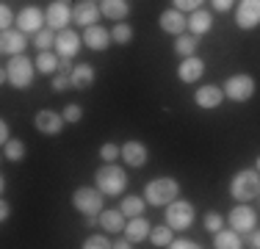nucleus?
Segmentation results:
<instances>
[{"mask_svg":"<svg viewBox=\"0 0 260 249\" xmlns=\"http://www.w3.org/2000/svg\"><path fill=\"white\" fill-rule=\"evenodd\" d=\"M114 241H108V235L105 233H94V235H89V238L83 241V249H108Z\"/></svg>","mask_w":260,"mask_h":249,"instance_id":"obj_34","label":"nucleus"},{"mask_svg":"<svg viewBox=\"0 0 260 249\" xmlns=\"http://www.w3.org/2000/svg\"><path fill=\"white\" fill-rule=\"evenodd\" d=\"M9 133H11V130H9V122L3 119V122H0V141H3V144H6V141H9V139H11Z\"/></svg>","mask_w":260,"mask_h":249,"instance_id":"obj_43","label":"nucleus"},{"mask_svg":"<svg viewBox=\"0 0 260 249\" xmlns=\"http://www.w3.org/2000/svg\"><path fill=\"white\" fill-rule=\"evenodd\" d=\"M235 25L241 30H252L260 25V0H241L235 11Z\"/></svg>","mask_w":260,"mask_h":249,"instance_id":"obj_10","label":"nucleus"},{"mask_svg":"<svg viewBox=\"0 0 260 249\" xmlns=\"http://www.w3.org/2000/svg\"><path fill=\"white\" fill-rule=\"evenodd\" d=\"M64 122H67L64 114H58V111H50V108L39 111V114H36V119H34L36 130H39V133H45V136H58L61 128H64Z\"/></svg>","mask_w":260,"mask_h":249,"instance_id":"obj_13","label":"nucleus"},{"mask_svg":"<svg viewBox=\"0 0 260 249\" xmlns=\"http://www.w3.org/2000/svg\"><path fill=\"white\" fill-rule=\"evenodd\" d=\"M210 6H213V11L224 14V11H230V9H233V0H210Z\"/></svg>","mask_w":260,"mask_h":249,"instance_id":"obj_42","label":"nucleus"},{"mask_svg":"<svg viewBox=\"0 0 260 249\" xmlns=\"http://www.w3.org/2000/svg\"><path fill=\"white\" fill-rule=\"evenodd\" d=\"M108 42H114L111 39V30H105L103 25H89V28H83V45L89 47V50H97V53H100V50H105L108 47Z\"/></svg>","mask_w":260,"mask_h":249,"instance_id":"obj_19","label":"nucleus"},{"mask_svg":"<svg viewBox=\"0 0 260 249\" xmlns=\"http://www.w3.org/2000/svg\"><path fill=\"white\" fill-rule=\"evenodd\" d=\"M58 61H61L58 53L42 50V53L36 55V72H39V75H55V70H58Z\"/></svg>","mask_w":260,"mask_h":249,"instance_id":"obj_28","label":"nucleus"},{"mask_svg":"<svg viewBox=\"0 0 260 249\" xmlns=\"http://www.w3.org/2000/svg\"><path fill=\"white\" fill-rule=\"evenodd\" d=\"M150 241L158 249H166V246H172V241H175V230H172L169 224H158V227L150 230Z\"/></svg>","mask_w":260,"mask_h":249,"instance_id":"obj_29","label":"nucleus"},{"mask_svg":"<svg viewBox=\"0 0 260 249\" xmlns=\"http://www.w3.org/2000/svg\"><path fill=\"white\" fill-rule=\"evenodd\" d=\"M28 34H22L20 28H11V30H3V39H0V50H3V55H20V53H25V47H28V39H25Z\"/></svg>","mask_w":260,"mask_h":249,"instance_id":"obj_17","label":"nucleus"},{"mask_svg":"<svg viewBox=\"0 0 260 249\" xmlns=\"http://www.w3.org/2000/svg\"><path fill=\"white\" fill-rule=\"evenodd\" d=\"M210 28H213V14H210L208 9H197V11H191V17H188V34H194V36H205Z\"/></svg>","mask_w":260,"mask_h":249,"instance_id":"obj_22","label":"nucleus"},{"mask_svg":"<svg viewBox=\"0 0 260 249\" xmlns=\"http://www.w3.org/2000/svg\"><path fill=\"white\" fill-rule=\"evenodd\" d=\"M61 114H64V119L70 122V124H75V122H80V116H83V108H80L78 103H67Z\"/></svg>","mask_w":260,"mask_h":249,"instance_id":"obj_37","label":"nucleus"},{"mask_svg":"<svg viewBox=\"0 0 260 249\" xmlns=\"http://www.w3.org/2000/svg\"><path fill=\"white\" fill-rule=\"evenodd\" d=\"M45 17H47V28L64 30L67 25L72 22V9L64 3V0H53V3L45 9Z\"/></svg>","mask_w":260,"mask_h":249,"instance_id":"obj_11","label":"nucleus"},{"mask_svg":"<svg viewBox=\"0 0 260 249\" xmlns=\"http://www.w3.org/2000/svg\"><path fill=\"white\" fill-rule=\"evenodd\" d=\"M42 25H47V17L39 6H22V9L17 11V28H20L22 34H39Z\"/></svg>","mask_w":260,"mask_h":249,"instance_id":"obj_8","label":"nucleus"},{"mask_svg":"<svg viewBox=\"0 0 260 249\" xmlns=\"http://www.w3.org/2000/svg\"><path fill=\"white\" fill-rule=\"evenodd\" d=\"M227 222H230L233 230H238V233L244 235V233H252V230H255L257 213H255V208H249V205L244 202V205H235V208L230 210Z\"/></svg>","mask_w":260,"mask_h":249,"instance_id":"obj_9","label":"nucleus"},{"mask_svg":"<svg viewBox=\"0 0 260 249\" xmlns=\"http://www.w3.org/2000/svg\"><path fill=\"white\" fill-rule=\"evenodd\" d=\"M166 222H169V227L175 230V233L188 230L191 224H194V205L185 202V199H172V202L166 205Z\"/></svg>","mask_w":260,"mask_h":249,"instance_id":"obj_7","label":"nucleus"},{"mask_svg":"<svg viewBox=\"0 0 260 249\" xmlns=\"http://www.w3.org/2000/svg\"><path fill=\"white\" fill-rule=\"evenodd\" d=\"M200 244L197 241H191V238H175L172 241V249H197Z\"/></svg>","mask_w":260,"mask_h":249,"instance_id":"obj_41","label":"nucleus"},{"mask_svg":"<svg viewBox=\"0 0 260 249\" xmlns=\"http://www.w3.org/2000/svg\"><path fill=\"white\" fill-rule=\"evenodd\" d=\"M55 34H58V30L42 28L39 34H36V47H39V50H50V47L55 45Z\"/></svg>","mask_w":260,"mask_h":249,"instance_id":"obj_33","label":"nucleus"},{"mask_svg":"<svg viewBox=\"0 0 260 249\" xmlns=\"http://www.w3.org/2000/svg\"><path fill=\"white\" fill-rule=\"evenodd\" d=\"M147 158H150V149H147L144 141H125L122 144V161L130 166V169H141V166L147 164Z\"/></svg>","mask_w":260,"mask_h":249,"instance_id":"obj_14","label":"nucleus"},{"mask_svg":"<svg viewBox=\"0 0 260 249\" xmlns=\"http://www.w3.org/2000/svg\"><path fill=\"white\" fill-rule=\"evenodd\" d=\"M70 80H72V89H91L94 86V80H97V72H94V67L91 64H75L72 67V72H70Z\"/></svg>","mask_w":260,"mask_h":249,"instance_id":"obj_21","label":"nucleus"},{"mask_svg":"<svg viewBox=\"0 0 260 249\" xmlns=\"http://www.w3.org/2000/svg\"><path fill=\"white\" fill-rule=\"evenodd\" d=\"M175 3V9H180V11H197L202 6V0H172Z\"/></svg>","mask_w":260,"mask_h":249,"instance_id":"obj_40","label":"nucleus"},{"mask_svg":"<svg viewBox=\"0 0 260 249\" xmlns=\"http://www.w3.org/2000/svg\"><path fill=\"white\" fill-rule=\"evenodd\" d=\"M9 213H11V208H9V202H3V205H0V219H9Z\"/></svg>","mask_w":260,"mask_h":249,"instance_id":"obj_47","label":"nucleus"},{"mask_svg":"<svg viewBox=\"0 0 260 249\" xmlns=\"http://www.w3.org/2000/svg\"><path fill=\"white\" fill-rule=\"evenodd\" d=\"M158 25L164 34H172V36H180L188 30V17H183L180 9H166L164 14L158 17Z\"/></svg>","mask_w":260,"mask_h":249,"instance_id":"obj_12","label":"nucleus"},{"mask_svg":"<svg viewBox=\"0 0 260 249\" xmlns=\"http://www.w3.org/2000/svg\"><path fill=\"white\" fill-rule=\"evenodd\" d=\"M78 50H80V36L72 28H64V30L55 34V53H58L61 58H75Z\"/></svg>","mask_w":260,"mask_h":249,"instance_id":"obj_16","label":"nucleus"},{"mask_svg":"<svg viewBox=\"0 0 260 249\" xmlns=\"http://www.w3.org/2000/svg\"><path fill=\"white\" fill-rule=\"evenodd\" d=\"M224 97L233 100V103H246L252 95H255V78L246 72H238V75H230L224 80Z\"/></svg>","mask_w":260,"mask_h":249,"instance_id":"obj_6","label":"nucleus"},{"mask_svg":"<svg viewBox=\"0 0 260 249\" xmlns=\"http://www.w3.org/2000/svg\"><path fill=\"white\" fill-rule=\"evenodd\" d=\"M202 72H205V61H202L200 55H188V58H183L180 67H177V78H180L183 83H194V80H200Z\"/></svg>","mask_w":260,"mask_h":249,"instance_id":"obj_20","label":"nucleus"},{"mask_svg":"<svg viewBox=\"0 0 260 249\" xmlns=\"http://www.w3.org/2000/svg\"><path fill=\"white\" fill-rule=\"evenodd\" d=\"M64 3H67V0H64Z\"/></svg>","mask_w":260,"mask_h":249,"instance_id":"obj_49","label":"nucleus"},{"mask_svg":"<svg viewBox=\"0 0 260 249\" xmlns=\"http://www.w3.org/2000/svg\"><path fill=\"white\" fill-rule=\"evenodd\" d=\"M97 219H100L105 233H125V224H127L125 219H127V216L122 213V210H103Z\"/></svg>","mask_w":260,"mask_h":249,"instance_id":"obj_24","label":"nucleus"},{"mask_svg":"<svg viewBox=\"0 0 260 249\" xmlns=\"http://www.w3.org/2000/svg\"><path fill=\"white\" fill-rule=\"evenodd\" d=\"M230 194H233V199H241V202H249V199L260 197V172L241 169L230 180Z\"/></svg>","mask_w":260,"mask_h":249,"instance_id":"obj_5","label":"nucleus"},{"mask_svg":"<svg viewBox=\"0 0 260 249\" xmlns=\"http://www.w3.org/2000/svg\"><path fill=\"white\" fill-rule=\"evenodd\" d=\"M111 39H114L116 45H127V42L133 39V28H130L127 22H116L114 28H111Z\"/></svg>","mask_w":260,"mask_h":249,"instance_id":"obj_32","label":"nucleus"},{"mask_svg":"<svg viewBox=\"0 0 260 249\" xmlns=\"http://www.w3.org/2000/svg\"><path fill=\"white\" fill-rule=\"evenodd\" d=\"M221 100H224V89H221V86H213V83H208V86H202V89L194 91V103L205 111L219 108Z\"/></svg>","mask_w":260,"mask_h":249,"instance_id":"obj_18","label":"nucleus"},{"mask_svg":"<svg viewBox=\"0 0 260 249\" xmlns=\"http://www.w3.org/2000/svg\"><path fill=\"white\" fill-rule=\"evenodd\" d=\"M144 208H147V199H144V197H125V199L119 202V210L127 216V219L141 216V213H144Z\"/></svg>","mask_w":260,"mask_h":249,"instance_id":"obj_30","label":"nucleus"},{"mask_svg":"<svg viewBox=\"0 0 260 249\" xmlns=\"http://www.w3.org/2000/svg\"><path fill=\"white\" fill-rule=\"evenodd\" d=\"M100 6L94 3V0H78L75 6H72V22L83 25V28H89V25H94L100 20Z\"/></svg>","mask_w":260,"mask_h":249,"instance_id":"obj_15","label":"nucleus"},{"mask_svg":"<svg viewBox=\"0 0 260 249\" xmlns=\"http://www.w3.org/2000/svg\"><path fill=\"white\" fill-rule=\"evenodd\" d=\"M70 61H72V58H61V61H58V72H67V75H70V72H72V64H70Z\"/></svg>","mask_w":260,"mask_h":249,"instance_id":"obj_45","label":"nucleus"},{"mask_svg":"<svg viewBox=\"0 0 260 249\" xmlns=\"http://www.w3.org/2000/svg\"><path fill=\"white\" fill-rule=\"evenodd\" d=\"M177 197H180V183L175 177H155L144 185V199L152 208H166Z\"/></svg>","mask_w":260,"mask_h":249,"instance_id":"obj_2","label":"nucleus"},{"mask_svg":"<svg viewBox=\"0 0 260 249\" xmlns=\"http://www.w3.org/2000/svg\"><path fill=\"white\" fill-rule=\"evenodd\" d=\"M3 155H6V161H11V164H20V161L25 158V144H22L20 139H9L3 144Z\"/></svg>","mask_w":260,"mask_h":249,"instance_id":"obj_31","label":"nucleus"},{"mask_svg":"<svg viewBox=\"0 0 260 249\" xmlns=\"http://www.w3.org/2000/svg\"><path fill=\"white\" fill-rule=\"evenodd\" d=\"M94 185L103 191L105 197H122L127 189V174L122 166L116 164H105L94 172Z\"/></svg>","mask_w":260,"mask_h":249,"instance_id":"obj_1","label":"nucleus"},{"mask_svg":"<svg viewBox=\"0 0 260 249\" xmlns=\"http://www.w3.org/2000/svg\"><path fill=\"white\" fill-rule=\"evenodd\" d=\"M221 227H224V219H221V213H216V210H208V213H205V230H208V233H219Z\"/></svg>","mask_w":260,"mask_h":249,"instance_id":"obj_36","label":"nucleus"},{"mask_svg":"<svg viewBox=\"0 0 260 249\" xmlns=\"http://www.w3.org/2000/svg\"><path fill=\"white\" fill-rule=\"evenodd\" d=\"M197 47H200V36H194V34H180L177 36V42H175V53L180 55V58H188V55H197Z\"/></svg>","mask_w":260,"mask_h":249,"instance_id":"obj_27","label":"nucleus"},{"mask_svg":"<svg viewBox=\"0 0 260 249\" xmlns=\"http://www.w3.org/2000/svg\"><path fill=\"white\" fill-rule=\"evenodd\" d=\"M103 199L105 194L100 189H91V185H80V189L72 191V208L78 210V213H83V216H100L103 213Z\"/></svg>","mask_w":260,"mask_h":249,"instance_id":"obj_4","label":"nucleus"},{"mask_svg":"<svg viewBox=\"0 0 260 249\" xmlns=\"http://www.w3.org/2000/svg\"><path fill=\"white\" fill-rule=\"evenodd\" d=\"M100 11L108 17V20L122 22V20H127V14H130V3H127V0H103Z\"/></svg>","mask_w":260,"mask_h":249,"instance_id":"obj_23","label":"nucleus"},{"mask_svg":"<svg viewBox=\"0 0 260 249\" xmlns=\"http://www.w3.org/2000/svg\"><path fill=\"white\" fill-rule=\"evenodd\" d=\"M100 158L105 161V164H114L116 158H122V147H116L114 141H108V144L100 147Z\"/></svg>","mask_w":260,"mask_h":249,"instance_id":"obj_35","label":"nucleus"},{"mask_svg":"<svg viewBox=\"0 0 260 249\" xmlns=\"http://www.w3.org/2000/svg\"><path fill=\"white\" fill-rule=\"evenodd\" d=\"M213 246L216 249H238V246H244L241 244V233L238 230H224L221 227L219 233H213Z\"/></svg>","mask_w":260,"mask_h":249,"instance_id":"obj_26","label":"nucleus"},{"mask_svg":"<svg viewBox=\"0 0 260 249\" xmlns=\"http://www.w3.org/2000/svg\"><path fill=\"white\" fill-rule=\"evenodd\" d=\"M125 235L133 244H139V241L150 238V222L144 219V216H133L127 224H125Z\"/></svg>","mask_w":260,"mask_h":249,"instance_id":"obj_25","label":"nucleus"},{"mask_svg":"<svg viewBox=\"0 0 260 249\" xmlns=\"http://www.w3.org/2000/svg\"><path fill=\"white\" fill-rule=\"evenodd\" d=\"M17 20H14V14H11V9L3 3V9H0V28L3 30H11V25H14Z\"/></svg>","mask_w":260,"mask_h":249,"instance_id":"obj_39","label":"nucleus"},{"mask_svg":"<svg viewBox=\"0 0 260 249\" xmlns=\"http://www.w3.org/2000/svg\"><path fill=\"white\" fill-rule=\"evenodd\" d=\"M3 70H6V78H9V83L14 89H28L34 83V75H36V61H30L25 53H20V55H11Z\"/></svg>","mask_w":260,"mask_h":249,"instance_id":"obj_3","label":"nucleus"},{"mask_svg":"<svg viewBox=\"0 0 260 249\" xmlns=\"http://www.w3.org/2000/svg\"><path fill=\"white\" fill-rule=\"evenodd\" d=\"M111 246H116V249H130V246H133V241H130V238H122V241H114Z\"/></svg>","mask_w":260,"mask_h":249,"instance_id":"obj_46","label":"nucleus"},{"mask_svg":"<svg viewBox=\"0 0 260 249\" xmlns=\"http://www.w3.org/2000/svg\"><path fill=\"white\" fill-rule=\"evenodd\" d=\"M70 86H72V80H70V75H67V72L53 75V91H67Z\"/></svg>","mask_w":260,"mask_h":249,"instance_id":"obj_38","label":"nucleus"},{"mask_svg":"<svg viewBox=\"0 0 260 249\" xmlns=\"http://www.w3.org/2000/svg\"><path fill=\"white\" fill-rule=\"evenodd\" d=\"M255 169H257V172H260V155H257V166H255Z\"/></svg>","mask_w":260,"mask_h":249,"instance_id":"obj_48","label":"nucleus"},{"mask_svg":"<svg viewBox=\"0 0 260 249\" xmlns=\"http://www.w3.org/2000/svg\"><path fill=\"white\" fill-rule=\"evenodd\" d=\"M249 246L260 249V230H252V233H249Z\"/></svg>","mask_w":260,"mask_h":249,"instance_id":"obj_44","label":"nucleus"}]
</instances>
